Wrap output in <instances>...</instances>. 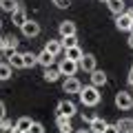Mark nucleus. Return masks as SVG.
I'll return each instance as SVG.
<instances>
[{
  "label": "nucleus",
  "mask_w": 133,
  "mask_h": 133,
  "mask_svg": "<svg viewBox=\"0 0 133 133\" xmlns=\"http://www.w3.org/2000/svg\"><path fill=\"white\" fill-rule=\"evenodd\" d=\"M78 95H80V102H82L84 107H98V104H100V100H102V93H100L98 87H93V84L82 87Z\"/></svg>",
  "instance_id": "obj_1"
},
{
  "label": "nucleus",
  "mask_w": 133,
  "mask_h": 133,
  "mask_svg": "<svg viewBox=\"0 0 133 133\" xmlns=\"http://www.w3.org/2000/svg\"><path fill=\"white\" fill-rule=\"evenodd\" d=\"M56 113L58 115H66V118H73V115L78 113V107L73 100H60L56 107Z\"/></svg>",
  "instance_id": "obj_2"
},
{
  "label": "nucleus",
  "mask_w": 133,
  "mask_h": 133,
  "mask_svg": "<svg viewBox=\"0 0 133 133\" xmlns=\"http://www.w3.org/2000/svg\"><path fill=\"white\" fill-rule=\"evenodd\" d=\"M115 107H118L120 111H129L133 107V93H129V91H118V93H115Z\"/></svg>",
  "instance_id": "obj_3"
},
{
  "label": "nucleus",
  "mask_w": 133,
  "mask_h": 133,
  "mask_svg": "<svg viewBox=\"0 0 133 133\" xmlns=\"http://www.w3.org/2000/svg\"><path fill=\"white\" fill-rule=\"evenodd\" d=\"M78 69H80L78 62H76V60H69V58H62L60 64H58V71H60L62 76H66V78H69V76H76Z\"/></svg>",
  "instance_id": "obj_4"
},
{
  "label": "nucleus",
  "mask_w": 133,
  "mask_h": 133,
  "mask_svg": "<svg viewBox=\"0 0 133 133\" xmlns=\"http://www.w3.org/2000/svg\"><path fill=\"white\" fill-rule=\"evenodd\" d=\"M78 66H80L82 71H87V73H91L93 69H98V58L93 56V53H84V56L78 60Z\"/></svg>",
  "instance_id": "obj_5"
},
{
  "label": "nucleus",
  "mask_w": 133,
  "mask_h": 133,
  "mask_svg": "<svg viewBox=\"0 0 133 133\" xmlns=\"http://www.w3.org/2000/svg\"><path fill=\"white\" fill-rule=\"evenodd\" d=\"M20 31H22L24 38H36V36H40V22H36V20H27V22L20 27Z\"/></svg>",
  "instance_id": "obj_6"
},
{
  "label": "nucleus",
  "mask_w": 133,
  "mask_h": 133,
  "mask_svg": "<svg viewBox=\"0 0 133 133\" xmlns=\"http://www.w3.org/2000/svg\"><path fill=\"white\" fill-rule=\"evenodd\" d=\"M80 89H82V84H80V80L76 76L64 78V82H62V91L64 93H80Z\"/></svg>",
  "instance_id": "obj_7"
},
{
  "label": "nucleus",
  "mask_w": 133,
  "mask_h": 133,
  "mask_svg": "<svg viewBox=\"0 0 133 133\" xmlns=\"http://www.w3.org/2000/svg\"><path fill=\"white\" fill-rule=\"evenodd\" d=\"M56 127L60 133H73L76 131L73 124H71V118H66V115H56Z\"/></svg>",
  "instance_id": "obj_8"
},
{
  "label": "nucleus",
  "mask_w": 133,
  "mask_h": 133,
  "mask_svg": "<svg viewBox=\"0 0 133 133\" xmlns=\"http://www.w3.org/2000/svg\"><path fill=\"white\" fill-rule=\"evenodd\" d=\"M58 31H60V38L76 36V22H73V20H62V22L58 24Z\"/></svg>",
  "instance_id": "obj_9"
},
{
  "label": "nucleus",
  "mask_w": 133,
  "mask_h": 133,
  "mask_svg": "<svg viewBox=\"0 0 133 133\" xmlns=\"http://www.w3.org/2000/svg\"><path fill=\"white\" fill-rule=\"evenodd\" d=\"M44 49H47L49 53H53V56H60V53H64V47H62V40H56V38H51V40H47V44H44Z\"/></svg>",
  "instance_id": "obj_10"
},
{
  "label": "nucleus",
  "mask_w": 133,
  "mask_h": 133,
  "mask_svg": "<svg viewBox=\"0 0 133 133\" xmlns=\"http://www.w3.org/2000/svg\"><path fill=\"white\" fill-rule=\"evenodd\" d=\"M91 84L93 87H104L107 84V73L102 71V69H93V71H91Z\"/></svg>",
  "instance_id": "obj_11"
},
{
  "label": "nucleus",
  "mask_w": 133,
  "mask_h": 133,
  "mask_svg": "<svg viewBox=\"0 0 133 133\" xmlns=\"http://www.w3.org/2000/svg\"><path fill=\"white\" fill-rule=\"evenodd\" d=\"M131 16L124 11V14H120V16H115V27H118V31H129V27H131Z\"/></svg>",
  "instance_id": "obj_12"
},
{
  "label": "nucleus",
  "mask_w": 133,
  "mask_h": 133,
  "mask_svg": "<svg viewBox=\"0 0 133 133\" xmlns=\"http://www.w3.org/2000/svg\"><path fill=\"white\" fill-rule=\"evenodd\" d=\"M7 62H9L14 69H24V60H22V53H20V51H9Z\"/></svg>",
  "instance_id": "obj_13"
},
{
  "label": "nucleus",
  "mask_w": 133,
  "mask_h": 133,
  "mask_svg": "<svg viewBox=\"0 0 133 133\" xmlns=\"http://www.w3.org/2000/svg\"><path fill=\"white\" fill-rule=\"evenodd\" d=\"M53 62H56V56H53V53H49L47 49H42V51L38 53V64H40V66H44V69H47V66H53Z\"/></svg>",
  "instance_id": "obj_14"
},
{
  "label": "nucleus",
  "mask_w": 133,
  "mask_h": 133,
  "mask_svg": "<svg viewBox=\"0 0 133 133\" xmlns=\"http://www.w3.org/2000/svg\"><path fill=\"white\" fill-rule=\"evenodd\" d=\"M29 20V16H27V11L20 7V9H16L14 14H11V22H14V27H22L24 22Z\"/></svg>",
  "instance_id": "obj_15"
},
{
  "label": "nucleus",
  "mask_w": 133,
  "mask_h": 133,
  "mask_svg": "<svg viewBox=\"0 0 133 133\" xmlns=\"http://www.w3.org/2000/svg\"><path fill=\"white\" fill-rule=\"evenodd\" d=\"M107 124H109L107 120H102V118H98V115H95V118L89 122V131H91V133H102V131L107 129Z\"/></svg>",
  "instance_id": "obj_16"
},
{
  "label": "nucleus",
  "mask_w": 133,
  "mask_h": 133,
  "mask_svg": "<svg viewBox=\"0 0 133 133\" xmlns=\"http://www.w3.org/2000/svg\"><path fill=\"white\" fill-rule=\"evenodd\" d=\"M107 7H109V11L113 16H120V14H124V0H107Z\"/></svg>",
  "instance_id": "obj_17"
},
{
  "label": "nucleus",
  "mask_w": 133,
  "mask_h": 133,
  "mask_svg": "<svg viewBox=\"0 0 133 133\" xmlns=\"http://www.w3.org/2000/svg\"><path fill=\"white\" fill-rule=\"evenodd\" d=\"M115 127L120 129V133H133V118H120Z\"/></svg>",
  "instance_id": "obj_18"
},
{
  "label": "nucleus",
  "mask_w": 133,
  "mask_h": 133,
  "mask_svg": "<svg viewBox=\"0 0 133 133\" xmlns=\"http://www.w3.org/2000/svg\"><path fill=\"white\" fill-rule=\"evenodd\" d=\"M22 60H24V69H33V66L38 64V53L24 51V53H22Z\"/></svg>",
  "instance_id": "obj_19"
},
{
  "label": "nucleus",
  "mask_w": 133,
  "mask_h": 133,
  "mask_svg": "<svg viewBox=\"0 0 133 133\" xmlns=\"http://www.w3.org/2000/svg\"><path fill=\"white\" fill-rule=\"evenodd\" d=\"M0 9L5 14H14L16 9H20V2L18 0H0Z\"/></svg>",
  "instance_id": "obj_20"
},
{
  "label": "nucleus",
  "mask_w": 133,
  "mask_h": 133,
  "mask_svg": "<svg viewBox=\"0 0 133 133\" xmlns=\"http://www.w3.org/2000/svg\"><path fill=\"white\" fill-rule=\"evenodd\" d=\"M82 56H84V51H82V49L78 47V44H76V47H69V49H64V58H69V60H76V62H78Z\"/></svg>",
  "instance_id": "obj_21"
},
{
  "label": "nucleus",
  "mask_w": 133,
  "mask_h": 133,
  "mask_svg": "<svg viewBox=\"0 0 133 133\" xmlns=\"http://www.w3.org/2000/svg\"><path fill=\"white\" fill-rule=\"evenodd\" d=\"M18 42H20V40L16 38L14 33L5 36V51H7V53H9V51H18Z\"/></svg>",
  "instance_id": "obj_22"
},
{
  "label": "nucleus",
  "mask_w": 133,
  "mask_h": 133,
  "mask_svg": "<svg viewBox=\"0 0 133 133\" xmlns=\"http://www.w3.org/2000/svg\"><path fill=\"white\" fill-rule=\"evenodd\" d=\"M60 76H62V73L58 71V69H53V66H47L44 73H42V78H44L47 82H58V80H60Z\"/></svg>",
  "instance_id": "obj_23"
},
{
  "label": "nucleus",
  "mask_w": 133,
  "mask_h": 133,
  "mask_svg": "<svg viewBox=\"0 0 133 133\" xmlns=\"http://www.w3.org/2000/svg\"><path fill=\"white\" fill-rule=\"evenodd\" d=\"M11 69H14V66H11L9 62H0V82H5V80L11 78Z\"/></svg>",
  "instance_id": "obj_24"
},
{
  "label": "nucleus",
  "mask_w": 133,
  "mask_h": 133,
  "mask_svg": "<svg viewBox=\"0 0 133 133\" xmlns=\"http://www.w3.org/2000/svg\"><path fill=\"white\" fill-rule=\"evenodd\" d=\"M31 122H33L31 118H27V115H22V118H18V122H16V127H18L20 131H29V127H31Z\"/></svg>",
  "instance_id": "obj_25"
},
{
  "label": "nucleus",
  "mask_w": 133,
  "mask_h": 133,
  "mask_svg": "<svg viewBox=\"0 0 133 133\" xmlns=\"http://www.w3.org/2000/svg\"><path fill=\"white\" fill-rule=\"evenodd\" d=\"M60 40H62V47H64V49L76 47V44H78V38H76V36H66V38H60Z\"/></svg>",
  "instance_id": "obj_26"
},
{
  "label": "nucleus",
  "mask_w": 133,
  "mask_h": 133,
  "mask_svg": "<svg viewBox=\"0 0 133 133\" xmlns=\"http://www.w3.org/2000/svg\"><path fill=\"white\" fill-rule=\"evenodd\" d=\"M11 127H14V122H11V120L7 118V115H5L2 120H0V131H2V133H7V131L11 129Z\"/></svg>",
  "instance_id": "obj_27"
},
{
  "label": "nucleus",
  "mask_w": 133,
  "mask_h": 133,
  "mask_svg": "<svg viewBox=\"0 0 133 133\" xmlns=\"http://www.w3.org/2000/svg\"><path fill=\"white\" fill-rule=\"evenodd\" d=\"M51 2L58 9H69V7H71V0H51Z\"/></svg>",
  "instance_id": "obj_28"
},
{
  "label": "nucleus",
  "mask_w": 133,
  "mask_h": 133,
  "mask_svg": "<svg viewBox=\"0 0 133 133\" xmlns=\"http://www.w3.org/2000/svg\"><path fill=\"white\" fill-rule=\"evenodd\" d=\"M29 131L31 133H44V127L40 122H31V127H29Z\"/></svg>",
  "instance_id": "obj_29"
},
{
  "label": "nucleus",
  "mask_w": 133,
  "mask_h": 133,
  "mask_svg": "<svg viewBox=\"0 0 133 133\" xmlns=\"http://www.w3.org/2000/svg\"><path fill=\"white\" fill-rule=\"evenodd\" d=\"M93 118H95V113H91V111H84V113H82V122H87V124H89Z\"/></svg>",
  "instance_id": "obj_30"
},
{
  "label": "nucleus",
  "mask_w": 133,
  "mask_h": 133,
  "mask_svg": "<svg viewBox=\"0 0 133 133\" xmlns=\"http://www.w3.org/2000/svg\"><path fill=\"white\" fill-rule=\"evenodd\" d=\"M102 133H120V129L115 127V124H107V129H104Z\"/></svg>",
  "instance_id": "obj_31"
},
{
  "label": "nucleus",
  "mask_w": 133,
  "mask_h": 133,
  "mask_svg": "<svg viewBox=\"0 0 133 133\" xmlns=\"http://www.w3.org/2000/svg\"><path fill=\"white\" fill-rule=\"evenodd\" d=\"M7 115V107H5V102H0V120Z\"/></svg>",
  "instance_id": "obj_32"
},
{
  "label": "nucleus",
  "mask_w": 133,
  "mask_h": 133,
  "mask_svg": "<svg viewBox=\"0 0 133 133\" xmlns=\"http://www.w3.org/2000/svg\"><path fill=\"white\" fill-rule=\"evenodd\" d=\"M127 80H129V84L133 87V64H131V69H129V78H127Z\"/></svg>",
  "instance_id": "obj_33"
},
{
  "label": "nucleus",
  "mask_w": 133,
  "mask_h": 133,
  "mask_svg": "<svg viewBox=\"0 0 133 133\" xmlns=\"http://www.w3.org/2000/svg\"><path fill=\"white\" fill-rule=\"evenodd\" d=\"M0 51H5V36H0Z\"/></svg>",
  "instance_id": "obj_34"
},
{
  "label": "nucleus",
  "mask_w": 133,
  "mask_h": 133,
  "mask_svg": "<svg viewBox=\"0 0 133 133\" xmlns=\"http://www.w3.org/2000/svg\"><path fill=\"white\" fill-rule=\"evenodd\" d=\"M7 133H20V129H18V127H16V124H14V127H11V129H9V131H7Z\"/></svg>",
  "instance_id": "obj_35"
},
{
  "label": "nucleus",
  "mask_w": 133,
  "mask_h": 133,
  "mask_svg": "<svg viewBox=\"0 0 133 133\" xmlns=\"http://www.w3.org/2000/svg\"><path fill=\"white\" fill-rule=\"evenodd\" d=\"M73 133H91V131H89V129H76Z\"/></svg>",
  "instance_id": "obj_36"
},
{
  "label": "nucleus",
  "mask_w": 133,
  "mask_h": 133,
  "mask_svg": "<svg viewBox=\"0 0 133 133\" xmlns=\"http://www.w3.org/2000/svg\"><path fill=\"white\" fill-rule=\"evenodd\" d=\"M129 47L133 49V33H131V36H129Z\"/></svg>",
  "instance_id": "obj_37"
},
{
  "label": "nucleus",
  "mask_w": 133,
  "mask_h": 133,
  "mask_svg": "<svg viewBox=\"0 0 133 133\" xmlns=\"http://www.w3.org/2000/svg\"><path fill=\"white\" fill-rule=\"evenodd\" d=\"M127 14L131 16V18H133V7H131V9H127Z\"/></svg>",
  "instance_id": "obj_38"
},
{
  "label": "nucleus",
  "mask_w": 133,
  "mask_h": 133,
  "mask_svg": "<svg viewBox=\"0 0 133 133\" xmlns=\"http://www.w3.org/2000/svg\"><path fill=\"white\" fill-rule=\"evenodd\" d=\"M129 33H133V20H131V27H129Z\"/></svg>",
  "instance_id": "obj_39"
},
{
  "label": "nucleus",
  "mask_w": 133,
  "mask_h": 133,
  "mask_svg": "<svg viewBox=\"0 0 133 133\" xmlns=\"http://www.w3.org/2000/svg\"><path fill=\"white\" fill-rule=\"evenodd\" d=\"M0 29H2V18H0Z\"/></svg>",
  "instance_id": "obj_40"
},
{
  "label": "nucleus",
  "mask_w": 133,
  "mask_h": 133,
  "mask_svg": "<svg viewBox=\"0 0 133 133\" xmlns=\"http://www.w3.org/2000/svg\"><path fill=\"white\" fill-rule=\"evenodd\" d=\"M20 133H31V131H20Z\"/></svg>",
  "instance_id": "obj_41"
},
{
  "label": "nucleus",
  "mask_w": 133,
  "mask_h": 133,
  "mask_svg": "<svg viewBox=\"0 0 133 133\" xmlns=\"http://www.w3.org/2000/svg\"><path fill=\"white\" fill-rule=\"evenodd\" d=\"M0 62H2V53H0Z\"/></svg>",
  "instance_id": "obj_42"
},
{
  "label": "nucleus",
  "mask_w": 133,
  "mask_h": 133,
  "mask_svg": "<svg viewBox=\"0 0 133 133\" xmlns=\"http://www.w3.org/2000/svg\"><path fill=\"white\" fill-rule=\"evenodd\" d=\"M102 2H107V0H102Z\"/></svg>",
  "instance_id": "obj_43"
},
{
  "label": "nucleus",
  "mask_w": 133,
  "mask_h": 133,
  "mask_svg": "<svg viewBox=\"0 0 133 133\" xmlns=\"http://www.w3.org/2000/svg\"><path fill=\"white\" fill-rule=\"evenodd\" d=\"M0 133H2V131H0Z\"/></svg>",
  "instance_id": "obj_44"
}]
</instances>
